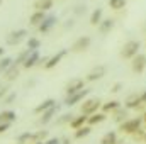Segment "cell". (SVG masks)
Instances as JSON below:
<instances>
[{"label":"cell","mask_w":146,"mask_h":144,"mask_svg":"<svg viewBox=\"0 0 146 144\" xmlns=\"http://www.w3.org/2000/svg\"><path fill=\"white\" fill-rule=\"evenodd\" d=\"M141 122H143V119H139V117H136V119H126L121 124L119 129L122 132H126V134H134L138 129H141Z\"/></svg>","instance_id":"obj_1"},{"label":"cell","mask_w":146,"mask_h":144,"mask_svg":"<svg viewBox=\"0 0 146 144\" xmlns=\"http://www.w3.org/2000/svg\"><path fill=\"white\" fill-rule=\"evenodd\" d=\"M138 49H139V42L138 41H127L121 51V56L124 59H133L136 54H138Z\"/></svg>","instance_id":"obj_2"},{"label":"cell","mask_w":146,"mask_h":144,"mask_svg":"<svg viewBox=\"0 0 146 144\" xmlns=\"http://www.w3.org/2000/svg\"><path fill=\"white\" fill-rule=\"evenodd\" d=\"M99 107H102V102L99 98H88V100H85L82 104V114L92 115V114H95L99 110Z\"/></svg>","instance_id":"obj_3"},{"label":"cell","mask_w":146,"mask_h":144,"mask_svg":"<svg viewBox=\"0 0 146 144\" xmlns=\"http://www.w3.org/2000/svg\"><path fill=\"white\" fill-rule=\"evenodd\" d=\"M27 36V31L26 29H17V31H12L9 36H7V44L9 46H17L21 44L24 39Z\"/></svg>","instance_id":"obj_4"},{"label":"cell","mask_w":146,"mask_h":144,"mask_svg":"<svg viewBox=\"0 0 146 144\" xmlns=\"http://www.w3.org/2000/svg\"><path fill=\"white\" fill-rule=\"evenodd\" d=\"M90 42H92V39H90L88 36L80 37V39H76V42H75V44L72 46V51H73V53H82V51L88 49Z\"/></svg>","instance_id":"obj_5"},{"label":"cell","mask_w":146,"mask_h":144,"mask_svg":"<svg viewBox=\"0 0 146 144\" xmlns=\"http://www.w3.org/2000/svg\"><path fill=\"white\" fill-rule=\"evenodd\" d=\"M146 68V56L145 54H136L133 58V71L134 73H141Z\"/></svg>","instance_id":"obj_6"},{"label":"cell","mask_w":146,"mask_h":144,"mask_svg":"<svg viewBox=\"0 0 146 144\" xmlns=\"http://www.w3.org/2000/svg\"><path fill=\"white\" fill-rule=\"evenodd\" d=\"M83 85H85V81H83L82 78H75V80H72V81L66 85V93H68V95H73V93L83 90Z\"/></svg>","instance_id":"obj_7"},{"label":"cell","mask_w":146,"mask_h":144,"mask_svg":"<svg viewBox=\"0 0 146 144\" xmlns=\"http://www.w3.org/2000/svg\"><path fill=\"white\" fill-rule=\"evenodd\" d=\"M87 93H88V90H80V92H76V93H73V95H68V98L65 100V104H66L68 107H72L75 104L82 102V100L87 97Z\"/></svg>","instance_id":"obj_8"},{"label":"cell","mask_w":146,"mask_h":144,"mask_svg":"<svg viewBox=\"0 0 146 144\" xmlns=\"http://www.w3.org/2000/svg\"><path fill=\"white\" fill-rule=\"evenodd\" d=\"M106 71H107V68H106L104 65H99V66H95L92 71L87 75V80H88V81H95V80L102 78V76L106 75Z\"/></svg>","instance_id":"obj_9"},{"label":"cell","mask_w":146,"mask_h":144,"mask_svg":"<svg viewBox=\"0 0 146 144\" xmlns=\"http://www.w3.org/2000/svg\"><path fill=\"white\" fill-rule=\"evenodd\" d=\"M65 54H66V51L63 49V51H60L58 54H54V56L48 58V61L44 63V68H46V70H51V68H54V66H56V65H58V63L61 61V58H63Z\"/></svg>","instance_id":"obj_10"},{"label":"cell","mask_w":146,"mask_h":144,"mask_svg":"<svg viewBox=\"0 0 146 144\" xmlns=\"http://www.w3.org/2000/svg\"><path fill=\"white\" fill-rule=\"evenodd\" d=\"M36 63H39V51L34 49V51H31V53L27 54V58H26V61H24V65H22V66L29 70V68H33Z\"/></svg>","instance_id":"obj_11"},{"label":"cell","mask_w":146,"mask_h":144,"mask_svg":"<svg viewBox=\"0 0 146 144\" xmlns=\"http://www.w3.org/2000/svg\"><path fill=\"white\" fill-rule=\"evenodd\" d=\"M56 24V17L54 15H46V19L41 22V26H39V32H48L53 26Z\"/></svg>","instance_id":"obj_12"},{"label":"cell","mask_w":146,"mask_h":144,"mask_svg":"<svg viewBox=\"0 0 146 144\" xmlns=\"http://www.w3.org/2000/svg\"><path fill=\"white\" fill-rule=\"evenodd\" d=\"M46 19V12L44 10H34V14L31 15V19H29V22H31V26H41V22Z\"/></svg>","instance_id":"obj_13"},{"label":"cell","mask_w":146,"mask_h":144,"mask_svg":"<svg viewBox=\"0 0 146 144\" xmlns=\"http://www.w3.org/2000/svg\"><path fill=\"white\" fill-rule=\"evenodd\" d=\"M87 120H88V115L82 114V115H78V117H75V119L70 120V127L76 131V129H80L82 126H85V124H87Z\"/></svg>","instance_id":"obj_14"},{"label":"cell","mask_w":146,"mask_h":144,"mask_svg":"<svg viewBox=\"0 0 146 144\" xmlns=\"http://www.w3.org/2000/svg\"><path fill=\"white\" fill-rule=\"evenodd\" d=\"M17 76H19V65H15V63H14L7 71L3 73V78H5L7 81H14Z\"/></svg>","instance_id":"obj_15"},{"label":"cell","mask_w":146,"mask_h":144,"mask_svg":"<svg viewBox=\"0 0 146 144\" xmlns=\"http://www.w3.org/2000/svg\"><path fill=\"white\" fill-rule=\"evenodd\" d=\"M56 110H58V107H56V105H53L51 108L44 110V112H42V117L39 119V124H48V122L53 119V115L56 114Z\"/></svg>","instance_id":"obj_16"},{"label":"cell","mask_w":146,"mask_h":144,"mask_svg":"<svg viewBox=\"0 0 146 144\" xmlns=\"http://www.w3.org/2000/svg\"><path fill=\"white\" fill-rule=\"evenodd\" d=\"M34 9L46 12V10L53 9V0H36V2H34Z\"/></svg>","instance_id":"obj_17"},{"label":"cell","mask_w":146,"mask_h":144,"mask_svg":"<svg viewBox=\"0 0 146 144\" xmlns=\"http://www.w3.org/2000/svg\"><path fill=\"white\" fill-rule=\"evenodd\" d=\"M107 117H106V114H92L90 117H88V120H87V124L88 126H95V124H100V122H104Z\"/></svg>","instance_id":"obj_18"},{"label":"cell","mask_w":146,"mask_h":144,"mask_svg":"<svg viewBox=\"0 0 146 144\" xmlns=\"http://www.w3.org/2000/svg\"><path fill=\"white\" fill-rule=\"evenodd\" d=\"M141 104H143V102H141V97H138V95H131V97L126 100V107L127 108H138Z\"/></svg>","instance_id":"obj_19"},{"label":"cell","mask_w":146,"mask_h":144,"mask_svg":"<svg viewBox=\"0 0 146 144\" xmlns=\"http://www.w3.org/2000/svg\"><path fill=\"white\" fill-rule=\"evenodd\" d=\"M100 144H117V134L114 131L107 132L102 139H100Z\"/></svg>","instance_id":"obj_20"},{"label":"cell","mask_w":146,"mask_h":144,"mask_svg":"<svg viewBox=\"0 0 146 144\" xmlns=\"http://www.w3.org/2000/svg\"><path fill=\"white\" fill-rule=\"evenodd\" d=\"M15 117H17V115H15L14 110H3V112L0 114V120H3V122H10V124L15 120Z\"/></svg>","instance_id":"obj_21"},{"label":"cell","mask_w":146,"mask_h":144,"mask_svg":"<svg viewBox=\"0 0 146 144\" xmlns=\"http://www.w3.org/2000/svg\"><path fill=\"white\" fill-rule=\"evenodd\" d=\"M90 126H82L80 129H76V132H75V139H82V137H87L88 134H90Z\"/></svg>","instance_id":"obj_22"},{"label":"cell","mask_w":146,"mask_h":144,"mask_svg":"<svg viewBox=\"0 0 146 144\" xmlns=\"http://www.w3.org/2000/svg\"><path fill=\"white\" fill-rule=\"evenodd\" d=\"M112 27H114V20H112V19H107V20H104V22L99 24V29H100L102 34H107Z\"/></svg>","instance_id":"obj_23"},{"label":"cell","mask_w":146,"mask_h":144,"mask_svg":"<svg viewBox=\"0 0 146 144\" xmlns=\"http://www.w3.org/2000/svg\"><path fill=\"white\" fill-rule=\"evenodd\" d=\"M119 107H121L119 102H117V100H112V102L104 104V105H102V110H104V114H107V112H115Z\"/></svg>","instance_id":"obj_24"},{"label":"cell","mask_w":146,"mask_h":144,"mask_svg":"<svg viewBox=\"0 0 146 144\" xmlns=\"http://www.w3.org/2000/svg\"><path fill=\"white\" fill-rule=\"evenodd\" d=\"M56 102L53 100V98H48V100H44L39 107H36V114H41V112H44V110H48V108H51L53 105H54Z\"/></svg>","instance_id":"obj_25"},{"label":"cell","mask_w":146,"mask_h":144,"mask_svg":"<svg viewBox=\"0 0 146 144\" xmlns=\"http://www.w3.org/2000/svg\"><path fill=\"white\" fill-rule=\"evenodd\" d=\"M100 19H102V9H97V10H94V14L90 17V24L92 26H99L100 24Z\"/></svg>","instance_id":"obj_26"},{"label":"cell","mask_w":146,"mask_h":144,"mask_svg":"<svg viewBox=\"0 0 146 144\" xmlns=\"http://www.w3.org/2000/svg\"><path fill=\"white\" fill-rule=\"evenodd\" d=\"M126 117H127V112H126V110H122L121 107L114 112V120H115V122H121V124H122V122L126 120Z\"/></svg>","instance_id":"obj_27"},{"label":"cell","mask_w":146,"mask_h":144,"mask_svg":"<svg viewBox=\"0 0 146 144\" xmlns=\"http://www.w3.org/2000/svg\"><path fill=\"white\" fill-rule=\"evenodd\" d=\"M12 65H14V63H12V58H3V59H0V75L5 73Z\"/></svg>","instance_id":"obj_28"},{"label":"cell","mask_w":146,"mask_h":144,"mask_svg":"<svg viewBox=\"0 0 146 144\" xmlns=\"http://www.w3.org/2000/svg\"><path fill=\"white\" fill-rule=\"evenodd\" d=\"M39 46H41V41H39L37 37H29V41H27V49L34 51V49H39Z\"/></svg>","instance_id":"obj_29"},{"label":"cell","mask_w":146,"mask_h":144,"mask_svg":"<svg viewBox=\"0 0 146 144\" xmlns=\"http://www.w3.org/2000/svg\"><path fill=\"white\" fill-rule=\"evenodd\" d=\"M109 5H110V9H114V10H121V9H124L126 0H109Z\"/></svg>","instance_id":"obj_30"},{"label":"cell","mask_w":146,"mask_h":144,"mask_svg":"<svg viewBox=\"0 0 146 144\" xmlns=\"http://www.w3.org/2000/svg\"><path fill=\"white\" fill-rule=\"evenodd\" d=\"M29 139H36V134L26 132V134H22V136H19V137H17V141H19V144H24L26 141H29Z\"/></svg>","instance_id":"obj_31"},{"label":"cell","mask_w":146,"mask_h":144,"mask_svg":"<svg viewBox=\"0 0 146 144\" xmlns=\"http://www.w3.org/2000/svg\"><path fill=\"white\" fill-rule=\"evenodd\" d=\"M31 53V49H26V51H22L19 56H17V59H15V65H24V61H26V58H27V54Z\"/></svg>","instance_id":"obj_32"},{"label":"cell","mask_w":146,"mask_h":144,"mask_svg":"<svg viewBox=\"0 0 146 144\" xmlns=\"http://www.w3.org/2000/svg\"><path fill=\"white\" fill-rule=\"evenodd\" d=\"M9 127H10V122H3V120H0V132H5Z\"/></svg>","instance_id":"obj_33"},{"label":"cell","mask_w":146,"mask_h":144,"mask_svg":"<svg viewBox=\"0 0 146 144\" xmlns=\"http://www.w3.org/2000/svg\"><path fill=\"white\" fill-rule=\"evenodd\" d=\"M15 97H17V95L12 92V93H9V97H5V100H3V102H5V104H10V102H14V100H15Z\"/></svg>","instance_id":"obj_34"},{"label":"cell","mask_w":146,"mask_h":144,"mask_svg":"<svg viewBox=\"0 0 146 144\" xmlns=\"http://www.w3.org/2000/svg\"><path fill=\"white\" fill-rule=\"evenodd\" d=\"M72 117H73L72 114H65V115H63L58 122H60V124H61V122H70V120H72Z\"/></svg>","instance_id":"obj_35"},{"label":"cell","mask_w":146,"mask_h":144,"mask_svg":"<svg viewBox=\"0 0 146 144\" xmlns=\"http://www.w3.org/2000/svg\"><path fill=\"white\" fill-rule=\"evenodd\" d=\"M44 144H61V139H58V137H51V139H48Z\"/></svg>","instance_id":"obj_36"},{"label":"cell","mask_w":146,"mask_h":144,"mask_svg":"<svg viewBox=\"0 0 146 144\" xmlns=\"http://www.w3.org/2000/svg\"><path fill=\"white\" fill-rule=\"evenodd\" d=\"M7 90H9L7 87H2V88H0V98H3V97L7 95Z\"/></svg>","instance_id":"obj_37"},{"label":"cell","mask_w":146,"mask_h":144,"mask_svg":"<svg viewBox=\"0 0 146 144\" xmlns=\"http://www.w3.org/2000/svg\"><path fill=\"white\" fill-rule=\"evenodd\" d=\"M119 88H121V83H115V85L112 87V92H119Z\"/></svg>","instance_id":"obj_38"},{"label":"cell","mask_w":146,"mask_h":144,"mask_svg":"<svg viewBox=\"0 0 146 144\" xmlns=\"http://www.w3.org/2000/svg\"><path fill=\"white\" fill-rule=\"evenodd\" d=\"M61 144H72V141H70L68 137H63V139H61Z\"/></svg>","instance_id":"obj_39"},{"label":"cell","mask_w":146,"mask_h":144,"mask_svg":"<svg viewBox=\"0 0 146 144\" xmlns=\"http://www.w3.org/2000/svg\"><path fill=\"white\" fill-rule=\"evenodd\" d=\"M141 102H143V104H146V92L141 95Z\"/></svg>","instance_id":"obj_40"},{"label":"cell","mask_w":146,"mask_h":144,"mask_svg":"<svg viewBox=\"0 0 146 144\" xmlns=\"http://www.w3.org/2000/svg\"><path fill=\"white\" fill-rule=\"evenodd\" d=\"M3 56V48H0V58Z\"/></svg>","instance_id":"obj_41"},{"label":"cell","mask_w":146,"mask_h":144,"mask_svg":"<svg viewBox=\"0 0 146 144\" xmlns=\"http://www.w3.org/2000/svg\"><path fill=\"white\" fill-rule=\"evenodd\" d=\"M143 139H145V141H146V132H145V137H143Z\"/></svg>","instance_id":"obj_42"},{"label":"cell","mask_w":146,"mask_h":144,"mask_svg":"<svg viewBox=\"0 0 146 144\" xmlns=\"http://www.w3.org/2000/svg\"><path fill=\"white\" fill-rule=\"evenodd\" d=\"M34 144H44V143H34Z\"/></svg>","instance_id":"obj_43"},{"label":"cell","mask_w":146,"mask_h":144,"mask_svg":"<svg viewBox=\"0 0 146 144\" xmlns=\"http://www.w3.org/2000/svg\"><path fill=\"white\" fill-rule=\"evenodd\" d=\"M145 122H146V114H145Z\"/></svg>","instance_id":"obj_44"},{"label":"cell","mask_w":146,"mask_h":144,"mask_svg":"<svg viewBox=\"0 0 146 144\" xmlns=\"http://www.w3.org/2000/svg\"><path fill=\"white\" fill-rule=\"evenodd\" d=\"M0 88H2V85H0Z\"/></svg>","instance_id":"obj_45"},{"label":"cell","mask_w":146,"mask_h":144,"mask_svg":"<svg viewBox=\"0 0 146 144\" xmlns=\"http://www.w3.org/2000/svg\"><path fill=\"white\" fill-rule=\"evenodd\" d=\"M0 3H2V0H0Z\"/></svg>","instance_id":"obj_46"}]
</instances>
